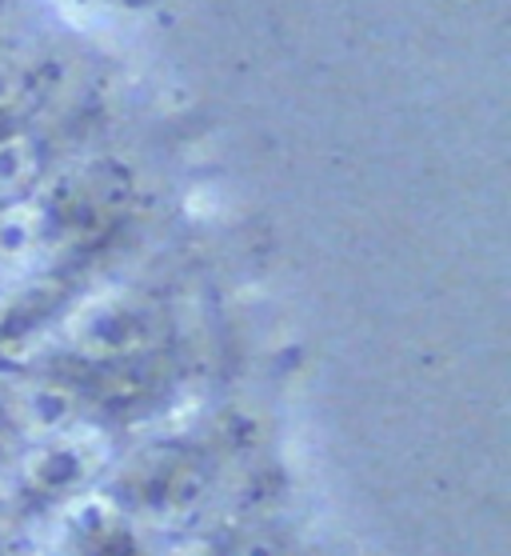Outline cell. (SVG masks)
Instances as JSON below:
<instances>
[{"label": "cell", "mask_w": 511, "mask_h": 556, "mask_svg": "<svg viewBox=\"0 0 511 556\" xmlns=\"http://www.w3.org/2000/svg\"><path fill=\"white\" fill-rule=\"evenodd\" d=\"M116 448L113 437L97 425H85L76 420L56 437H44L25 453L16 477H21V489L37 501H76L97 489V481L113 468Z\"/></svg>", "instance_id": "obj_1"}, {"label": "cell", "mask_w": 511, "mask_h": 556, "mask_svg": "<svg viewBox=\"0 0 511 556\" xmlns=\"http://www.w3.org/2000/svg\"><path fill=\"white\" fill-rule=\"evenodd\" d=\"M204 468L192 456L176 453V448H152L132 465V472L125 477V496H116L132 517L144 520H173L188 517L192 508L204 501Z\"/></svg>", "instance_id": "obj_2"}, {"label": "cell", "mask_w": 511, "mask_h": 556, "mask_svg": "<svg viewBox=\"0 0 511 556\" xmlns=\"http://www.w3.org/2000/svg\"><path fill=\"white\" fill-rule=\"evenodd\" d=\"M56 541L61 556H152L144 525L113 493L97 489L64 505Z\"/></svg>", "instance_id": "obj_3"}, {"label": "cell", "mask_w": 511, "mask_h": 556, "mask_svg": "<svg viewBox=\"0 0 511 556\" xmlns=\"http://www.w3.org/2000/svg\"><path fill=\"white\" fill-rule=\"evenodd\" d=\"M16 417H21V425H25L37 441H44V437H56V432H64L68 425H76V396L64 389V384L40 380V384H28V389L21 392Z\"/></svg>", "instance_id": "obj_4"}, {"label": "cell", "mask_w": 511, "mask_h": 556, "mask_svg": "<svg viewBox=\"0 0 511 556\" xmlns=\"http://www.w3.org/2000/svg\"><path fill=\"white\" fill-rule=\"evenodd\" d=\"M44 237V208L33 201H9L0 208V261L16 265L40 249Z\"/></svg>", "instance_id": "obj_5"}, {"label": "cell", "mask_w": 511, "mask_h": 556, "mask_svg": "<svg viewBox=\"0 0 511 556\" xmlns=\"http://www.w3.org/2000/svg\"><path fill=\"white\" fill-rule=\"evenodd\" d=\"M132 325H137V316L128 313H113V308H100V313L85 316L80 320V332H76V353L85 356H120V353H132Z\"/></svg>", "instance_id": "obj_6"}, {"label": "cell", "mask_w": 511, "mask_h": 556, "mask_svg": "<svg viewBox=\"0 0 511 556\" xmlns=\"http://www.w3.org/2000/svg\"><path fill=\"white\" fill-rule=\"evenodd\" d=\"M37 144L28 137H4L0 140V197H16L28 189V180L37 177Z\"/></svg>", "instance_id": "obj_7"}, {"label": "cell", "mask_w": 511, "mask_h": 556, "mask_svg": "<svg viewBox=\"0 0 511 556\" xmlns=\"http://www.w3.org/2000/svg\"><path fill=\"white\" fill-rule=\"evenodd\" d=\"M173 556H216V548H213V544H204V541H196V544L188 541L184 548H176Z\"/></svg>", "instance_id": "obj_8"}]
</instances>
